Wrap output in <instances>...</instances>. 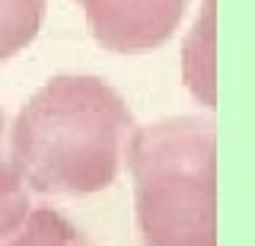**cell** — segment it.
<instances>
[{
	"mask_svg": "<svg viewBox=\"0 0 255 246\" xmlns=\"http://www.w3.org/2000/svg\"><path fill=\"white\" fill-rule=\"evenodd\" d=\"M3 138H6V118H3V109H0V243H3L32 211L29 186L22 182L19 173H16L10 157L3 154Z\"/></svg>",
	"mask_w": 255,
	"mask_h": 246,
	"instance_id": "7",
	"label": "cell"
},
{
	"mask_svg": "<svg viewBox=\"0 0 255 246\" xmlns=\"http://www.w3.org/2000/svg\"><path fill=\"white\" fill-rule=\"evenodd\" d=\"M48 0H0V61L26 51L42 32Z\"/></svg>",
	"mask_w": 255,
	"mask_h": 246,
	"instance_id": "5",
	"label": "cell"
},
{
	"mask_svg": "<svg viewBox=\"0 0 255 246\" xmlns=\"http://www.w3.org/2000/svg\"><path fill=\"white\" fill-rule=\"evenodd\" d=\"M90 35L112 54H140L175 35L188 0H74Z\"/></svg>",
	"mask_w": 255,
	"mask_h": 246,
	"instance_id": "3",
	"label": "cell"
},
{
	"mask_svg": "<svg viewBox=\"0 0 255 246\" xmlns=\"http://www.w3.org/2000/svg\"><path fill=\"white\" fill-rule=\"evenodd\" d=\"M217 0H204L182 42V83L204 109L217 106Z\"/></svg>",
	"mask_w": 255,
	"mask_h": 246,
	"instance_id": "4",
	"label": "cell"
},
{
	"mask_svg": "<svg viewBox=\"0 0 255 246\" xmlns=\"http://www.w3.org/2000/svg\"><path fill=\"white\" fill-rule=\"evenodd\" d=\"M134 131L128 102L90 74H58L19 109L10 163L29 192L93 195L118 179Z\"/></svg>",
	"mask_w": 255,
	"mask_h": 246,
	"instance_id": "1",
	"label": "cell"
},
{
	"mask_svg": "<svg viewBox=\"0 0 255 246\" xmlns=\"http://www.w3.org/2000/svg\"><path fill=\"white\" fill-rule=\"evenodd\" d=\"M143 246H217V128L175 115L134 128L125 144Z\"/></svg>",
	"mask_w": 255,
	"mask_h": 246,
	"instance_id": "2",
	"label": "cell"
},
{
	"mask_svg": "<svg viewBox=\"0 0 255 246\" xmlns=\"http://www.w3.org/2000/svg\"><path fill=\"white\" fill-rule=\"evenodd\" d=\"M0 246H90L80 230L54 208H35Z\"/></svg>",
	"mask_w": 255,
	"mask_h": 246,
	"instance_id": "6",
	"label": "cell"
}]
</instances>
